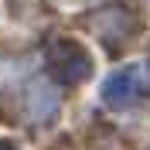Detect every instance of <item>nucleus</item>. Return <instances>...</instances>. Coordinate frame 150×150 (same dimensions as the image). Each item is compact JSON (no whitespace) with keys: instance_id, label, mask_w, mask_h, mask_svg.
Masks as SVG:
<instances>
[{"instance_id":"obj_1","label":"nucleus","mask_w":150,"mask_h":150,"mask_svg":"<svg viewBox=\"0 0 150 150\" xmlns=\"http://www.w3.org/2000/svg\"><path fill=\"white\" fill-rule=\"evenodd\" d=\"M48 62H51V72H55L65 85L82 82V79H89V72H92L89 51H85L82 45H75V41H58V45L51 48Z\"/></svg>"},{"instance_id":"obj_2","label":"nucleus","mask_w":150,"mask_h":150,"mask_svg":"<svg viewBox=\"0 0 150 150\" xmlns=\"http://www.w3.org/2000/svg\"><path fill=\"white\" fill-rule=\"evenodd\" d=\"M140 92V68H120V72H112L103 85V99L109 106H126L133 103V96Z\"/></svg>"},{"instance_id":"obj_3","label":"nucleus","mask_w":150,"mask_h":150,"mask_svg":"<svg viewBox=\"0 0 150 150\" xmlns=\"http://www.w3.org/2000/svg\"><path fill=\"white\" fill-rule=\"evenodd\" d=\"M0 150H17V147H10V143H0Z\"/></svg>"}]
</instances>
